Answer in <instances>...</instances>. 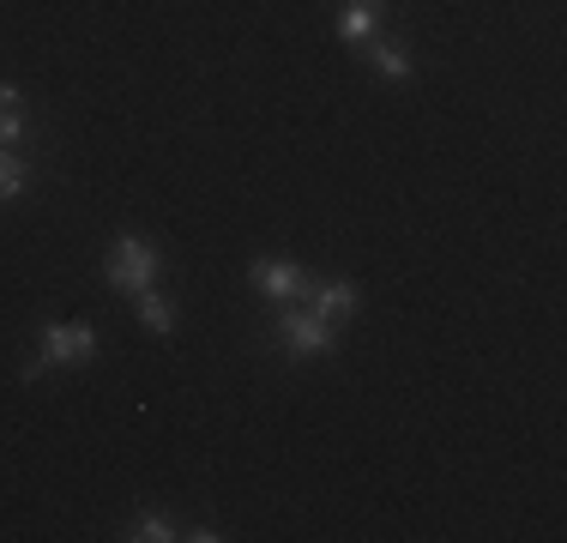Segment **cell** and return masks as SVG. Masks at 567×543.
Here are the masks:
<instances>
[{
	"label": "cell",
	"mask_w": 567,
	"mask_h": 543,
	"mask_svg": "<svg viewBox=\"0 0 567 543\" xmlns=\"http://www.w3.org/2000/svg\"><path fill=\"white\" fill-rule=\"evenodd\" d=\"M24 133V98L19 85H0V145H12Z\"/></svg>",
	"instance_id": "obj_9"
},
{
	"label": "cell",
	"mask_w": 567,
	"mask_h": 543,
	"mask_svg": "<svg viewBox=\"0 0 567 543\" xmlns=\"http://www.w3.org/2000/svg\"><path fill=\"white\" fill-rule=\"evenodd\" d=\"M248 284H254V290H260L272 308H284V303H302L315 278H308V272L296 266V260H260V266L248 272Z\"/></svg>",
	"instance_id": "obj_4"
},
{
	"label": "cell",
	"mask_w": 567,
	"mask_h": 543,
	"mask_svg": "<svg viewBox=\"0 0 567 543\" xmlns=\"http://www.w3.org/2000/svg\"><path fill=\"white\" fill-rule=\"evenodd\" d=\"M157 248L145 236H133V229H121V236L110 242V254H103V284L121 296H133V290H145V284H157Z\"/></svg>",
	"instance_id": "obj_2"
},
{
	"label": "cell",
	"mask_w": 567,
	"mask_h": 543,
	"mask_svg": "<svg viewBox=\"0 0 567 543\" xmlns=\"http://www.w3.org/2000/svg\"><path fill=\"white\" fill-rule=\"evenodd\" d=\"M362 54H369V66H374L381 79H393V85H404V79L416 73L411 49H404L399 37H369V43H362Z\"/></svg>",
	"instance_id": "obj_6"
},
{
	"label": "cell",
	"mask_w": 567,
	"mask_h": 543,
	"mask_svg": "<svg viewBox=\"0 0 567 543\" xmlns=\"http://www.w3.org/2000/svg\"><path fill=\"white\" fill-rule=\"evenodd\" d=\"M97 357V326L91 320H61V326H43V357L24 369V380H37L43 369H85Z\"/></svg>",
	"instance_id": "obj_3"
},
{
	"label": "cell",
	"mask_w": 567,
	"mask_h": 543,
	"mask_svg": "<svg viewBox=\"0 0 567 543\" xmlns=\"http://www.w3.org/2000/svg\"><path fill=\"white\" fill-rule=\"evenodd\" d=\"M121 537H133V543H169V537H182V532H175L164 513H140V520H133Z\"/></svg>",
	"instance_id": "obj_10"
},
{
	"label": "cell",
	"mask_w": 567,
	"mask_h": 543,
	"mask_svg": "<svg viewBox=\"0 0 567 543\" xmlns=\"http://www.w3.org/2000/svg\"><path fill=\"white\" fill-rule=\"evenodd\" d=\"M302 303L315 308L320 320H332V326L344 332V320L357 315V303H362V296H357V284H350V278H320V284H308V296H302Z\"/></svg>",
	"instance_id": "obj_5"
},
{
	"label": "cell",
	"mask_w": 567,
	"mask_h": 543,
	"mask_svg": "<svg viewBox=\"0 0 567 543\" xmlns=\"http://www.w3.org/2000/svg\"><path fill=\"white\" fill-rule=\"evenodd\" d=\"M381 12H386V0H344V12H339V43L362 49V43L374 37V24H381Z\"/></svg>",
	"instance_id": "obj_8"
},
{
	"label": "cell",
	"mask_w": 567,
	"mask_h": 543,
	"mask_svg": "<svg viewBox=\"0 0 567 543\" xmlns=\"http://www.w3.org/2000/svg\"><path fill=\"white\" fill-rule=\"evenodd\" d=\"M24 194V157L0 145V199H19Z\"/></svg>",
	"instance_id": "obj_11"
},
{
	"label": "cell",
	"mask_w": 567,
	"mask_h": 543,
	"mask_svg": "<svg viewBox=\"0 0 567 543\" xmlns=\"http://www.w3.org/2000/svg\"><path fill=\"white\" fill-rule=\"evenodd\" d=\"M272 338H278V350L284 357H332L339 350V326L332 320H320L308 303H284L278 308V320H272Z\"/></svg>",
	"instance_id": "obj_1"
},
{
	"label": "cell",
	"mask_w": 567,
	"mask_h": 543,
	"mask_svg": "<svg viewBox=\"0 0 567 543\" xmlns=\"http://www.w3.org/2000/svg\"><path fill=\"white\" fill-rule=\"evenodd\" d=\"M133 320H140L152 338H169L175 332V303L157 290V284H145V290H133Z\"/></svg>",
	"instance_id": "obj_7"
}]
</instances>
